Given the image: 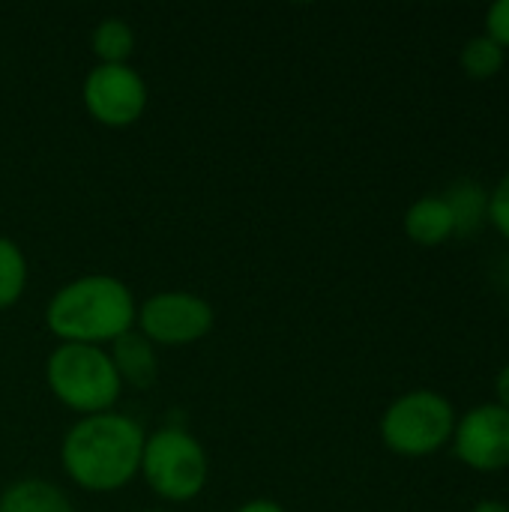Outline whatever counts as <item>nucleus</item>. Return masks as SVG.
<instances>
[{"label":"nucleus","instance_id":"obj_1","mask_svg":"<svg viewBox=\"0 0 509 512\" xmlns=\"http://www.w3.org/2000/svg\"><path fill=\"white\" fill-rule=\"evenodd\" d=\"M141 456L144 432L120 414H93L63 441L66 474L90 492L126 486L141 468Z\"/></svg>","mask_w":509,"mask_h":512},{"label":"nucleus","instance_id":"obj_2","mask_svg":"<svg viewBox=\"0 0 509 512\" xmlns=\"http://www.w3.org/2000/svg\"><path fill=\"white\" fill-rule=\"evenodd\" d=\"M135 303L123 282L111 276H84L60 288L48 306V327L66 345H93L129 333Z\"/></svg>","mask_w":509,"mask_h":512},{"label":"nucleus","instance_id":"obj_3","mask_svg":"<svg viewBox=\"0 0 509 512\" xmlns=\"http://www.w3.org/2000/svg\"><path fill=\"white\" fill-rule=\"evenodd\" d=\"M456 420L459 414L447 396L435 390H411L384 411L381 438L396 456L426 459L453 441Z\"/></svg>","mask_w":509,"mask_h":512},{"label":"nucleus","instance_id":"obj_4","mask_svg":"<svg viewBox=\"0 0 509 512\" xmlns=\"http://www.w3.org/2000/svg\"><path fill=\"white\" fill-rule=\"evenodd\" d=\"M48 384L63 405L90 417L105 414L120 396V375L111 357L93 345H60L48 357Z\"/></svg>","mask_w":509,"mask_h":512},{"label":"nucleus","instance_id":"obj_5","mask_svg":"<svg viewBox=\"0 0 509 512\" xmlns=\"http://www.w3.org/2000/svg\"><path fill=\"white\" fill-rule=\"evenodd\" d=\"M141 468L147 483L168 501L195 498L207 480L204 450L183 429H162L150 441H144Z\"/></svg>","mask_w":509,"mask_h":512},{"label":"nucleus","instance_id":"obj_6","mask_svg":"<svg viewBox=\"0 0 509 512\" xmlns=\"http://www.w3.org/2000/svg\"><path fill=\"white\" fill-rule=\"evenodd\" d=\"M453 456L480 474H495L509 468V411L495 402H483L456 420Z\"/></svg>","mask_w":509,"mask_h":512},{"label":"nucleus","instance_id":"obj_7","mask_svg":"<svg viewBox=\"0 0 509 512\" xmlns=\"http://www.w3.org/2000/svg\"><path fill=\"white\" fill-rule=\"evenodd\" d=\"M87 111L105 126H129L147 105V87L126 63H102L84 81Z\"/></svg>","mask_w":509,"mask_h":512},{"label":"nucleus","instance_id":"obj_8","mask_svg":"<svg viewBox=\"0 0 509 512\" xmlns=\"http://www.w3.org/2000/svg\"><path fill=\"white\" fill-rule=\"evenodd\" d=\"M213 327V309L192 294H156L141 309V330L162 345H186Z\"/></svg>","mask_w":509,"mask_h":512},{"label":"nucleus","instance_id":"obj_9","mask_svg":"<svg viewBox=\"0 0 509 512\" xmlns=\"http://www.w3.org/2000/svg\"><path fill=\"white\" fill-rule=\"evenodd\" d=\"M405 234L417 246H444L447 240L456 237V222L453 213L444 201V195H426L417 198L408 213H405Z\"/></svg>","mask_w":509,"mask_h":512},{"label":"nucleus","instance_id":"obj_10","mask_svg":"<svg viewBox=\"0 0 509 512\" xmlns=\"http://www.w3.org/2000/svg\"><path fill=\"white\" fill-rule=\"evenodd\" d=\"M453 222H456V234H477L483 228V222H489V189L477 180H459L447 189L444 195Z\"/></svg>","mask_w":509,"mask_h":512},{"label":"nucleus","instance_id":"obj_11","mask_svg":"<svg viewBox=\"0 0 509 512\" xmlns=\"http://www.w3.org/2000/svg\"><path fill=\"white\" fill-rule=\"evenodd\" d=\"M114 369L120 381H129L132 387H150L156 381V357L144 336L123 333L114 339Z\"/></svg>","mask_w":509,"mask_h":512},{"label":"nucleus","instance_id":"obj_12","mask_svg":"<svg viewBox=\"0 0 509 512\" xmlns=\"http://www.w3.org/2000/svg\"><path fill=\"white\" fill-rule=\"evenodd\" d=\"M0 512H75L66 495L45 480H21L6 489Z\"/></svg>","mask_w":509,"mask_h":512},{"label":"nucleus","instance_id":"obj_13","mask_svg":"<svg viewBox=\"0 0 509 512\" xmlns=\"http://www.w3.org/2000/svg\"><path fill=\"white\" fill-rule=\"evenodd\" d=\"M504 63H507V51L486 33L471 36L459 51V66L474 81H489V78L501 75Z\"/></svg>","mask_w":509,"mask_h":512},{"label":"nucleus","instance_id":"obj_14","mask_svg":"<svg viewBox=\"0 0 509 512\" xmlns=\"http://www.w3.org/2000/svg\"><path fill=\"white\" fill-rule=\"evenodd\" d=\"M135 48V36L132 27L120 18H108L96 27L93 33V51L105 60V63H123Z\"/></svg>","mask_w":509,"mask_h":512},{"label":"nucleus","instance_id":"obj_15","mask_svg":"<svg viewBox=\"0 0 509 512\" xmlns=\"http://www.w3.org/2000/svg\"><path fill=\"white\" fill-rule=\"evenodd\" d=\"M24 279H27V264L21 249L12 240L0 237V309L12 306L21 297Z\"/></svg>","mask_w":509,"mask_h":512},{"label":"nucleus","instance_id":"obj_16","mask_svg":"<svg viewBox=\"0 0 509 512\" xmlns=\"http://www.w3.org/2000/svg\"><path fill=\"white\" fill-rule=\"evenodd\" d=\"M489 222L509 243V171L489 189Z\"/></svg>","mask_w":509,"mask_h":512},{"label":"nucleus","instance_id":"obj_17","mask_svg":"<svg viewBox=\"0 0 509 512\" xmlns=\"http://www.w3.org/2000/svg\"><path fill=\"white\" fill-rule=\"evenodd\" d=\"M483 33L489 39H495L504 51H509V0H498L486 9Z\"/></svg>","mask_w":509,"mask_h":512},{"label":"nucleus","instance_id":"obj_18","mask_svg":"<svg viewBox=\"0 0 509 512\" xmlns=\"http://www.w3.org/2000/svg\"><path fill=\"white\" fill-rule=\"evenodd\" d=\"M495 405H501L504 411H509V363L495 378Z\"/></svg>","mask_w":509,"mask_h":512},{"label":"nucleus","instance_id":"obj_19","mask_svg":"<svg viewBox=\"0 0 509 512\" xmlns=\"http://www.w3.org/2000/svg\"><path fill=\"white\" fill-rule=\"evenodd\" d=\"M471 512H509V504H504V501H495V498H486V501H480V504H477Z\"/></svg>","mask_w":509,"mask_h":512},{"label":"nucleus","instance_id":"obj_20","mask_svg":"<svg viewBox=\"0 0 509 512\" xmlns=\"http://www.w3.org/2000/svg\"><path fill=\"white\" fill-rule=\"evenodd\" d=\"M237 512H285L279 504H273V501H252V504H246L243 510Z\"/></svg>","mask_w":509,"mask_h":512}]
</instances>
